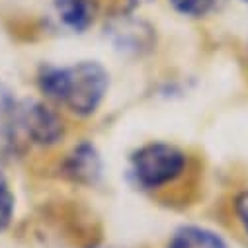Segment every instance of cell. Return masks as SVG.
Returning a JSON list of instances; mask_svg holds the SVG:
<instances>
[{"instance_id": "9", "label": "cell", "mask_w": 248, "mask_h": 248, "mask_svg": "<svg viewBox=\"0 0 248 248\" xmlns=\"http://www.w3.org/2000/svg\"><path fill=\"white\" fill-rule=\"evenodd\" d=\"M172 4V8L188 18H202L205 14H209L219 0H168Z\"/></svg>"}, {"instance_id": "12", "label": "cell", "mask_w": 248, "mask_h": 248, "mask_svg": "<svg viewBox=\"0 0 248 248\" xmlns=\"http://www.w3.org/2000/svg\"><path fill=\"white\" fill-rule=\"evenodd\" d=\"M242 2H246V4H248V0H242Z\"/></svg>"}, {"instance_id": "8", "label": "cell", "mask_w": 248, "mask_h": 248, "mask_svg": "<svg viewBox=\"0 0 248 248\" xmlns=\"http://www.w3.org/2000/svg\"><path fill=\"white\" fill-rule=\"evenodd\" d=\"M14 211H16V198L10 188L8 176L4 174L2 166H0V232L10 227L14 219Z\"/></svg>"}, {"instance_id": "6", "label": "cell", "mask_w": 248, "mask_h": 248, "mask_svg": "<svg viewBox=\"0 0 248 248\" xmlns=\"http://www.w3.org/2000/svg\"><path fill=\"white\" fill-rule=\"evenodd\" d=\"M166 248H229V246L219 232L207 227L186 225L174 231Z\"/></svg>"}, {"instance_id": "2", "label": "cell", "mask_w": 248, "mask_h": 248, "mask_svg": "<svg viewBox=\"0 0 248 248\" xmlns=\"http://www.w3.org/2000/svg\"><path fill=\"white\" fill-rule=\"evenodd\" d=\"M188 164L182 149L170 143L153 141L139 147L129 158V178L141 190H160L176 182Z\"/></svg>"}, {"instance_id": "10", "label": "cell", "mask_w": 248, "mask_h": 248, "mask_svg": "<svg viewBox=\"0 0 248 248\" xmlns=\"http://www.w3.org/2000/svg\"><path fill=\"white\" fill-rule=\"evenodd\" d=\"M234 215H236L240 227L244 229V232L248 234V190H244L242 194L236 196V200H234Z\"/></svg>"}, {"instance_id": "1", "label": "cell", "mask_w": 248, "mask_h": 248, "mask_svg": "<svg viewBox=\"0 0 248 248\" xmlns=\"http://www.w3.org/2000/svg\"><path fill=\"white\" fill-rule=\"evenodd\" d=\"M37 86L45 98L67 108L71 113L88 117L100 109L109 90V73L98 61L73 65H47L37 75Z\"/></svg>"}, {"instance_id": "4", "label": "cell", "mask_w": 248, "mask_h": 248, "mask_svg": "<svg viewBox=\"0 0 248 248\" xmlns=\"http://www.w3.org/2000/svg\"><path fill=\"white\" fill-rule=\"evenodd\" d=\"M61 172H63L67 180L75 184L94 186L102 178L104 162H102L98 149L92 143L82 141L65 155L63 162H61Z\"/></svg>"}, {"instance_id": "7", "label": "cell", "mask_w": 248, "mask_h": 248, "mask_svg": "<svg viewBox=\"0 0 248 248\" xmlns=\"http://www.w3.org/2000/svg\"><path fill=\"white\" fill-rule=\"evenodd\" d=\"M111 41L121 51H133L139 53L143 47L147 49L151 45V30L133 20H117L109 31Z\"/></svg>"}, {"instance_id": "3", "label": "cell", "mask_w": 248, "mask_h": 248, "mask_svg": "<svg viewBox=\"0 0 248 248\" xmlns=\"http://www.w3.org/2000/svg\"><path fill=\"white\" fill-rule=\"evenodd\" d=\"M18 121L28 143L39 147H53L63 141L65 123L61 115L37 100L18 102Z\"/></svg>"}, {"instance_id": "5", "label": "cell", "mask_w": 248, "mask_h": 248, "mask_svg": "<svg viewBox=\"0 0 248 248\" xmlns=\"http://www.w3.org/2000/svg\"><path fill=\"white\" fill-rule=\"evenodd\" d=\"M53 6L67 30L84 33L98 18L100 0H53Z\"/></svg>"}, {"instance_id": "11", "label": "cell", "mask_w": 248, "mask_h": 248, "mask_svg": "<svg viewBox=\"0 0 248 248\" xmlns=\"http://www.w3.org/2000/svg\"><path fill=\"white\" fill-rule=\"evenodd\" d=\"M92 248H113V246H92Z\"/></svg>"}]
</instances>
